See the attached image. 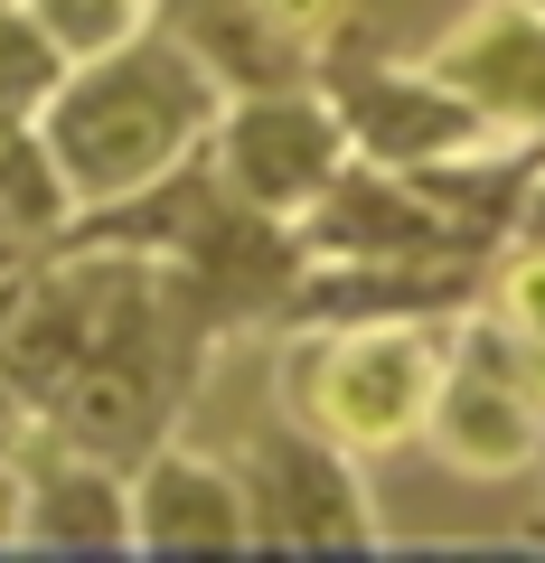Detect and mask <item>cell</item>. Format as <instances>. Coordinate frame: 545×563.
Masks as SVG:
<instances>
[{
  "mask_svg": "<svg viewBox=\"0 0 545 563\" xmlns=\"http://www.w3.org/2000/svg\"><path fill=\"white\" fill-rule=\"evenodd\" d=\"M536 544H545V526H536Z\"/></svg>",
  "mask_w": 545,
  "mask_h": 563,
  "instance_id": "18",
  "label": "cell"
},
{
  "mask_svg": "<svg viewBox=\"0 0 545 563\" xmlns=\"http://www.w3.org/2000/svg\"><path fill=\"white\" fill-rule=\"evenodd\" d=\"M10 507H20V498H10V479H0V536H10V526H20V517H10Z\"/></svg>",
  "mask_w": 545,
  "mask_h": 563,
  "instance_id": "16",
  "label": "cell"
},
{
  "mask_svg": "<svg viewBox=\"0 0 545 563\" xmlns=\"http://www.w3.org/2000/svg\"><path fill=\"white\" fill-rule=\"evenodd\" d=\"M433 451L470 479H508V470H536L545 461V385L526 366L517 339L461 310L451 329V357H443V385H433V413H424Z\"/></svg>",
  "mask_w": 545,
  "mask_h": 563,
  "instance_id": "4",
  "label": "cell"
},
{
  "mask_svg": "<svg viewBox=\"0 0 545 563\" xmlns=\"http://www.w3.org/2000/svg\"><path fill=\"white\" fill-rule=\"evenodd\" d=\"M207 151H217L226 188H236L244 207H263V217H302V207L320 198L348 161H358V151H348L339 103L320 95V76L226 95V113H217V132H207Z\"/></svg>",
  "mask_w": 545,
  "mask_h": 563,
  "instance_id": "5",
  "label": "cell"
},
{
  "mask_svg": "<svg viewBox=\"0 0 545 563\" xmlns=\"http://www.w3.org/2000/svg\"><path fill=\"white\" fill-rule=\"evenodd\" d=\"M424 66L451 95H470L499 132L545 141V10H526V0H470L461 20L433 38Z\"/></svg>",
  "mask_w": 545,
  "mask_h": 563,
  "instance_id": "8",
  "label": "cell"
},
{
  "mask_svg": "<svg viewBox=\"0 0 545 563\" xmlns=\"http://www.w3.org/2000/svg\"><path fill=\"white\" fill-rule=\"evenodd\" d=\"M66 66L76 57L29 20L20 0H0V132H39L47 103H57V85H66Z\"/></svg>",
  "mask_w": 545,
  "mask_h": 563,
  "instance_id": "12",
  "label": "cell"
},
{
  "mask_svg": "<svg viewBox=\"0 0 545 563\" xmlns=\"http://www.w3.org/2000/svg\"><path fill=\"white\" fill-rule=\"evenodd\" d=\"M76 225V188H66L47 132H0V235L10 244H57Z\"/></svg>",
  "mask_w": 545,
  "mask_h": 563,
  "instance_id": "11",
  "label": "cell"
},
{
  "mask_svg": "<svg viewBox=\"0 0 545 563\" xmlns=\"http://www.w3.org/2000/svg\"><path fill=\"white\" fill-rule=\"evenodd\" d=\"M302 244L310 263H433V254H499V244H470L424 188L404 169H377V161H348L320 198L302 207Z\"/></svg>",
  "mask_w": 545,
  "mask_h": 563,
  "instance_id": "7",
  "label": "cell"
},
{
  "mask_svg": "<svg viewBox=\"0 0 545 563\" xmlns=\"http://www.w3.org/2000/svg\"><path fill=\"white\" fill-rule=\"evenodd\" d=\"M517 235H545V179H536V198H526V225Z\"/></svg>",
  "mask_w": 545,
  "mask_h": 563,
  "instance_id": "15",
  "label": "cell"
},
{
  "mask_svg": "<svg viewBox=\"0 0 545 563\" xmlns=\"http://www.w3.org/2000/svg\"><path fill=\"white\" fill-rule=\"evenodd\" d=\"M217 113H226L217 66L188 38H151L142 29V38L66 66V85H57L39 132L57 151L66 188H76V217H85V207H113L132 188L170 179L179 161H198Z\"/></svg>",
  "mask_w": 545,
  "mask_h": 563,
  "instance_id": "1",
  "label": "cell"
},
{
  "mask_svg": "<svg viewBox=\"0 0 545 563\" xmlns=\"http://www.w3.org/2000/svg\"><path fill=\"white\" fill-rule=\"evenodd\" d=\"M526 10H545V0H526Z\"/></svg>",
  "mask_w": 545,
  "mask_h": 563,
  "instance_id": "17",
  "label": "cell"
},
{
  "mask_svg": "<svg viewBox=\"0 0 545 563\" xmlns=\"http://www.w3.org/2000/svg\"><path fill=\"white\" fill-rule=\"evenodd\" d=\"M451 329L443 320H339V329H302L283 366V404L292 422L329 432L339 451H395L424 432L433 385H443Z\"/></svg>",
  "mask_w": 545,
  "mask_h": 563,
  "instance_id": "2",
  "label": "cell"
},
{
  "mask_svg": "<svg viewBox=\"0 0 545 563\" xmlns=\"http://www.w3.org/2000/svg\"><path fill=\"white\" fill-rule=\"evenodd\" d=\"M20 10H29V20H39L47 38L66 47V57H103V47L142 38L161 0H20Z\"/></svg>",
  "mask_w": 545,
  "mask_h": 563,
  "instance_id": "14",
  "label": "cell"
},
{
  "mask_svg": "<svg viewBox=\"0 0 545 563\" xmlns=\"http://www.w3.org/2000/svg\"><path fill=\"white\" fill-rule=\"evenodd\" d=\"M132 544L142 554H244L254 544L244 479L179 442H151L132 461Z\"/></svg>",
  "mask_w": 545,
  "mask_h": 563,
  "instance_id": "9",
  "label": "cell"
},
{
  "mask_svg": "<svg viewBox=\"0 0 545 563\" xmlns=\"http://www.w3.org/2000/svg\"><path fill=\"white\" fill-rule=\"evenodd\" d=\"M236 479L254 507V554H377L385 544L358 451H339L310 422H263L236 451Z\"/></svg>",
  "mask_w": 545,
  "mask_h": 563,
  "instance_id": "3",
  "label": "cell"
},
{
  "mask_svg": "<svg viewBox=\"0 0 545 563\" xmlns=\"http://www.w3.org/2000/svg\"><path fill=\"white\" fill-rule=\"evenodd\" d=\"M29 536L57 544V554H122V544H132V488H122V461L76 451L66 470H47L39 498H29Z\"/></svg>",
  "mask_w": 545,
  "mask_h": 563,
  "instance_id": "10",
  "label": "cell"
},
{
  "mask_svg": "<svg viewBox=\"0 0 545 563\" xmlns=\"http://www.w3.org/2000/svg\"><path fill=\"white\" fill-rule=\"evenodd\" d=\"M320 95L339 103L348 151L377 161V169H424V161H451V151H470V141L499 132V122L470 95H451L433 66H385L377 47H348V29L320 47Z\"/></svg>",
  "mask_w": 545,
  "mask_h": 563,
  "instance_id": "6",
  "label": "cell"
},
{
  "mask_svg": "<svg viewBox=\"0 0 545 563\" xmlns=\"http://www.w3.org/2000/svg\"><path fill=\"white\" fill-rule=\"evenodd\" d=\"M480 310L499 339H517L526 357H545V235H508L480 273Z\"/></svg>",
  "mask_w": 545,
  "mask_h": 563,
  "instance_id": "13",
  "label": "cell"
}]
</instances>
